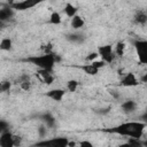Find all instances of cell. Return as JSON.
Here are the masks:
<instances>
[{
  "instance_id": "e0dca14e",
  "label": "cell",
  "mask_w": 147,
  "mask_h": 147,
  "mask_svg": "<svg viewBox=\"0 0 147 147\" xmlns=\"http://www.w3.org/2000/svg\"><path fill=\"white\" fill-rule=\"evenodd\" d=\"M125 49H126V45L125 42L123 41H117L116 42V46L114 48V53H115V56H118V57H122L125 53Z\"/></svg>"
},
{
  "instance_id": "484cf974",
  "label": "cell",
  "mask_w": 147,
  "mask_h": 147,
  "mask_svg": "<svg viewBox=\"0 0 147 147\" xmlns=\"http://www.w3.org/2000/svg\"><path fill=\"white\" fill-rule=\"evenodd\" d=\"M98 57H99V54H98V52H92V53H90V54H88V55L85 57V60H86L88 63H91V62L95 61Z\"/></svg>"
},
{
  "instance_id": "ffe728a7",
  "label": "cell",
  "mask_w": 147,
  "mask_h": 147,
  "mask_svg": "<svg viewBox=\"0 0 147 147\" xmlns=\"http://www.w3.org/2000/svg\"><path fill=\"white\" fill-rule=\"evenodd\" d=\"M48 23L53 24V25H59L62 23V17L57 11H52L48 18Z\"/></svg>"
},
{
  "instance_id": "30bf717a",
  "label": "cell",
  "mask_w": 147,
  "mask_h": 147,
  "mask_svg": "<svg viewBox=\"0 0 147 147\" xmlns=\"http://www.w3.org/2000/svg\"><path fill=\"white\" fill-rule=\"evenodd\" d=\"M14 14H15V10H13L10 6L1 7V8H0V22L6 23V22L9 21L10 18H13Z\"/></svg>"
},
{
  "instance_id": "4316f807",
  "label": "cell",
  "mask_w": 147,
  "mask_h": 147,
  "mask_svg": "<svg viewBox=\"0 0 147 147\" xmlns=\"http://www.w3.org/2000/svg\"><path fill=\"white\" fill-rule=\"evenodd\" d=\"M11 88V83L9 80H2L1 82V90L2 92H8Z\"/></svg>"
},
{
  "instance_id": "6da1fadb",
  "label": "cell",
  "mask_w": 147,
  "mask_h": 147,
  "mask_svg": "<svg viewBox=\"0 0 147 147\" xmlns=\"http://www.w3.org/2000/svg\"><path fill=\"white\" fill-rule=\"evenodd\" d=\"M147 124L146 122L140 121H127L123 122L121 124H117L115 126L100 129V132L110 133V134H117L121 137H127V138H134V139H141L144 136V131L146 129Z\"/></svg>"
},
{
  "instance_id": "3957f363",
  "label": "cell",
  "mask_w": 147,
  "mask_h": 147,
  "mask_svg": "<svg viewBox=\"0 0 147 147\" xmlns=\"http://www.w3.org/2000/svg\"><path fill=\"white\" fill-rule=\"evenodd\" d=\"M69 138L67 137H53L49 139H41L31 145V147H69Z\"/></svg>"
},
{
  "instance_id": "4dcf8cb0",
  "label": "cell",
  "mask_w": 147,
  "mask_h": 147,
  "mask_svg": "<svg viewBox=\"0 0 147 147\" xmlns=\"http://www.w3.org/2000/svg\"><path fill=\"white\" fill-rule=\"evenodd\" d=\"M38 131H39V136H40V138L44 139V137L46 136V126H45V125H41V126L38 129Z\"/></svg>"
},
{
  "instance_id": "7a4b0ae2",
  "label": "cell",
  "mask_w": 147,
  "mask_h": 147,
  "mask_svg": "<svg viewBox=\"0 0 147 147\" xmlns=\"http://www.w3.org/2000/svg\"><path fill=\"white\" fill-rule=\"evenodd\" d=\"M24 62H29L33 65H36L39 70H45V71H53L56 62H57V56L54 53L51 54H40V55H31L28 56L26 59L23 60Z\"/></svg>"
},
{
  "instance_id": "5bb4252c",
  "label": "cell",
  "mask_w": 147,
  "mask_h": 147,
  "mask_svg": "<svg viewBox=\"0 0 147 147\" xmlns=\"http://www.w3.org/2000/svg\"><path fill=\"white\" fill-rule=\"evenodd\" d=\"M70 25H71V28H72L74 30H79V29H82V28L85 25V20H84V17H82L80 15L77 14L76 16H74V17L71 18Z\"/></svg>"
},
{
  "instance_id": "8992f818",
  "label": "cell",
  "mask_w": 147,
  "mask_h": 147,
  "mask_svg": "<svg viewBox=\"0 0 147 147\" xmlns=\"http://www.w3.org/2000/svg\"><path fill=\"white\" fill-rule=\"evenodd\" d=\"M139 84V79L133 72H126L125 75L122 76L119 80V85L123 87H134Z\"/></svg>"
},
{
  "instance_id": "f1b7e54d",
  "label": "cell",
  "mask_w": 147,
  "mask_h": 147,
  "mask_svg": "<svg viewBox=\"0 0 147 147\" xmlns=\"http://www.w3.org/2000/svg\"><path fill=\"white\" fill-rule=\"evenodd\" d=\"M91 64L95 68V69H101V68H103L105 65H106V63L102 61V60H95V61H93V62H91Z\"/></svg>"
},
{
  "instance_id": "9a60e30c",
  "label": "cell",
  "mask_w": 147,
  "mask_h": 147,
  "mask_svg": "<svg viewBox=\"0 0 147 147\" xmlns=\"http://www.w3.org/2000/svg\"><path fill=\"white\" fill-rule=\"evenodd\" d=\"M38 74L40 75L42 82L46 84V85H52L54 83V75H53V71H45V70H39Z\"/></svg>"
},
{
  "instance_id": "7402d4cb",
  "label": "cell",
  "mask_w": 147,
  "mask_h": 147,
  "mask_svg": "<svg viewBox=\"0 0 147 147\" xmlns=\"http://www.w3.org/2000/svg\"><path fill=\"white\" fill-rule=\"evenodd\" d=\"M78 80L76 79H70L67 82V85H65V91H69V92H76L77 88H78Z\"/></svg>"
},
{
  "instance_id": "8fae6325",
  "label": "cell",
  "mask_w": 147,
  "mask_h": 147,
  "mask_svg": "<svg viewBox=\"0 0 147 147\" xmlns=\"http://www.w3.org/2000/svg\"><path fill=\"white\" fill-rule=\"evenodd\" d=\"M72 67L74 68H77L79 70H83L86 75H90V76H95L99 72V70L95 69L91 63H87V64H74Z\"/></svg>"
},
{
  "instance_id": "9c48e42d",
  "label": "cell",
  "mask_w": 147,
  "mask_h": 147,
  "mask_svg": "<svg viewBox=\"0 0 147 147\" xmlns=\"http://www.w3.org/2000/svg\"><path fill=\"white\" fill-rule=\"evenodd\" d=\"M0 147H15L14 133L10 130L0 133Z\"/></svg>"
},
{
  "instance_id": "603a6c76",
  "label": "cell",
  "mask_w": 147,
  "mask_h": 147,
  "mask_svg": "<svg viewBox=\"0 0 147 147\" xmlns=\"http://www.w3.org/2000/svg\"><path fill=\"white\" fill-rule=\"evenodd\" d=\"M130 147H144V141L141 139H134V138H129L126 141Z\"/></svg>"
},
{
  "instance_id": "4fadbf2b",
  "label": "cell",
  "mask_w": 147,
  "mask_h": 147,
  "mask_svg": "<svg viewBox=\"0 0 147 147\" xmlns=\"http://www.w3.org/2000/svg\"><path fill=\"white\" fill-rule=\"evenodd\" d=\"M63 11L65 13V15L69 18H72L74 16H76L78 14V8L71 2H65L64 7H63Z\"/></svg>"
},
{
  "instance_id": "7c38bea8",
  "label": "cell",
  "mask_w": 147,
  "mask_h": 147,
  "mask_svg": "<svg viewBox=\"0 0 147 147\" xmlns=\"http://www.w3.org/2000/svg\"><path fill=\"white\" fill-rule=\"evenodd\" d=\"M137 107H138V105H137V102H136L134 100H125L124 102L121 103L122 110H123L124 113H129V114L136 111Z\"/></svg>"
},
{
  "instance_id": "f546056e",
  "label": "cell",
  "mask_w": 147,
  "mask_h": 147,
  "mask_svg": "<svg viewBox=\"0 0 147 147\" xmlns=\"http://www.w3.org/2000/svg\"><path fill=\"white\" fill-rule=\"evenodd\" d=\"M78 147H94V145H93V144H92L90 140L84 139V140H80V141H79Z\"/></svg>"
},
{
  "instance_id": "d6986e66",
  "label": "cell",
  "mask_w": 147,
  "mask_h": 147,
  "mask_svg": "<svg viewBox=\"0 0 147 147\" xmlns=\"http://www.w3.org/2000/svg\"><path fill=\"white\" fill-rule=\"evenodd\" d=\"M13 48V40L9 37H5L0 40V49L1 51H10Z\"/></svg>"
},
{
  "instance_id": "5b68a950",
  "label": "cell",
  "mask_w": 147,
  "mask_h": 147,
  "mask_svg": "<svg viewBox=\"0 0 147 147\" xmlns=\"http://www.w3.org/2000/svg\"><path fill=\"white\" fill-rule=\"evenodd\" d=\"M136 52L138 54V60L141 64L147 63V41L144 39H138L133 42Z\"/></svg>"
},
{
  "instance_id": "d4e9b609",
  "label": "cell",
  "mask_w": 147,
  "mask_h": 147,
  "mask_svg": "<svg viewBox=\"0 0 147 147\" xmlns=\"http://www.w3.org/2000/svg\"><path fill=\"white\" fill-rule=\"evenodd\" d=\"M41 49H42L44 54H51V53H53V46H52L51 42H46V44H44L42 47H41Z\"/></svg>"
},
{
  "instance_id": "ac0fdd59",
  "label": "cell",
  "mask_w": 147,
  "mask_h": 147,
  "mask_svg": "<svg viewBox=\"0 0 147 147\" xmlns=\"http://www.w3.org/2000/svg\"><path fill=\"white\" fill-rule=\"evenodd\" d=\"M18 85H20V87L23 91H29L31 88V80H30L29 76H22V77H20Z\"/></svg>"
},
{
  "instance_id": "d6a6232c",
  "label": "cell",
  "mask_w": 147,
  "mask_h": 147,
  "mask_svg": "<svg viewBox=\"0 0 147 147\" xmlns=\"http://www.w3.org/2000/svg\"><path fill=\"white\" fill-rule=\"evenodd\" d=\"M5 25H6V23H3V22H0V30H2V29L5 28Z\"/></svg>"
},
{
  "instance_id": "44dd1931",
  "label": "cell",
  "mask_w": 147,
  "mask_h": 147,
  "mask_svg": "<svg viewBox=\"0 0 147 147\" xmlns=\"http://www.w3.org/2000/svg\"><path fill=\"white\" fill-rule=\"evenodd\" d=\"M41 119H42L44 125H45L46 127H52V126H54V124H55V119H54V117H53L51 114H44L42 117H41Z\"/></svg>"
},
{
  "instance_id": "1f68e13d",
  "label": "cell",
  "mask_w": 147,
  "mask_h": 147,
  "mask_svg": "<svg viewBox=\"0 0 147 147\" xmlns=\"http://www.w3.org/2000/svg\"><path fill=\"white\" fill-rule=\"evenodd\" d=\"M116 147H130V145L125 141V142H123V144H119L118 146H116Z\"/></svg>"
},
{
  "instance_id": "2e32d148",
  "label": "cell",
  "mask_w": 147,
  "mask_h": 147,
  "mask_svg": "<svg viewBox=\"0 0 147 147\" xmlns=\"http://www.w3.org/2000/svg\"><path fill=\"white\" fill-rule=\"evenodd\" d=\"M134 22L139 25H145L147 22V14L145 10H138L134 15Z\"/></svg>"
},
{
  "instance_id": "52a82bcc",
  "label": "cell",
  "mask_w": 147,
  "mask_h": 147,
  "mask_svg": "<svg viewBox=\"0 0 147 147\" xmlns=\"http://www.w3.org/2000/svg\"><path fill=\"white\" fill-rule=\"evenodd\" d=\"M38 5V1H33V0H22V1H15L11 2L9 6L11 7L13 10H28L33 8L34 6Z\"/></svg>"
},
{
  "instance_id": "cb8c5ba5",
  "label": "cell",
  "mask_w": 147,
  "mask_h": 147,
  "mask_svg": "<svg viewBox=\"0 0 147 147\" xmlns=\"http://www.w3.org/2000/svg\"><path fill=\"white\" fill-rule=\"evenodd\" d=\"M67 39L72 41V42H82L83 41V36L79 34V33H70V34H68Z\"/></svg>"
},
{
  "instance_id": "ba28073f",
  "label": "cell",
  "mask_w": 147,
  "mask_h": 147,
  "mask_svg": "<svg viewBox=\"0 0 147 147\" xmlns=\"http://www.w3.org/2000/svg\"><path fill=\"white\" fill-rule=\"evenodd\" d=\"M67 91L64 88H53V90H49L47 92L44 93V95L53 101H56V102H60L62 101V99L64 98Z\"/></svg>"
},
{
  "instance_id": "836d02e7",
  "label": "cell",
  "mask_w": 147,
  "mask_h": 147,
  "mask_svg": "<svg viewBox=\"0 0 147 147\" xmlns=\"http://www.w3.org/2000/svg\"><path fill=\"white\" fill-rule=\"evenodd\" d=\"M0 93H2V90H1V82H0Z\"/></svg>"
},
{
  "instance_id": "277c9868",
  "label": "cell",
  "mask_w": 147,
  "mask_h": 147,
  "mask_svg": "<svg viewBox=\"0 0 147 147\" xmlns=\"http://www.w3.org/2000/svg\"><path fill=\"white\" fill-rule=\"evenodd\" d=\"M98 54L99 57H101V60L107 64V63H113L115 60V53H114V47L111 45H102L98 47Z\"/></svg>"
},
{
  "instance_id": "83f0119b",
  "label": "cell",
  "mask_w": 147,
  "mask_h": 147,
  "mask_svg": "<svg viewBox=\"0 0 147 147\" xmlns=\"http://www.w3.org/2000/svg\"><path fill=\"white\" fill-rule=\"evenodd\" d=\"M6 131H9V124H8V122L0 119V133H3Z\"/></svg>"
}]
</instances>
